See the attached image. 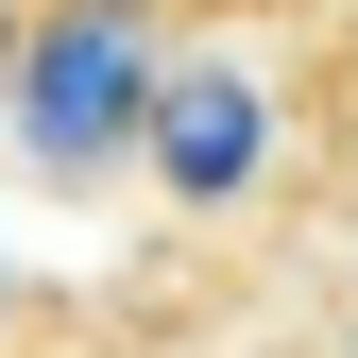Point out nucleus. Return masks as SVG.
Here are the masks:
<instances>
[{"label": "nucleus", "mask_w": 358, "mask_h": 358, "mask_svg": "<svg viewBox=\"0 0 358 358\" xmlns=\"http://www.w3.org/2000/svg\"><path fill=\"white\" fill-rule=\"evenodd\" d=\"M34 17H188V34H256V17H290V0H34Z\"/></svg>", "instance_id": "1"}]
</instances>
